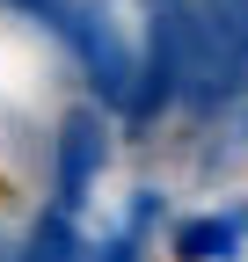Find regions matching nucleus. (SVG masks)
<instances>
[{"instance_id": "nucleus-1", "label": "nucleus", "mask_w": 248, "mask_h": 262, "mask_svg": "<svg viewBox=\"0 0 248 262\" xmlns=\"http://www.w3.org/2000/svg\"><path fill=\"white\" fill-rule=\"evenodd\" d=\"M58 37L73 44L80 73L95 80V95H102L110 110L132 102V88H139V58H132V44H124V29H117V15L102 8V0H73V15L58 22Z\"/></svg>"}, {"instance_id": "nucleus-2", "label": "nucleus", "mask_w": 248, "mask_h": 262, "mask_svg": "<svg viewBox=\"0 0 248 262\" xmlns=\"http://www.w3.org/2000/svg\"><path fill=\"white\" fill-rule=\"evenodd\" d=\"M102 110H73L66 124H58V204L66 211H80L88 204V182H95V168H102Z\"/></svg>"}, {"instance_id": "nucleus-3", "label": "nucleus", "mask_w": 248, "mask_h": 262, "mask_svg": "<svg viewBox=\"0 0 248 262\" xmlns=\"http://www.w3.org/2000/svg\"><path fill=\"white\" fill-rule=\"evenodd\" d=\"M241 248V219H182L175 226V262H226Z\"/></svg>"}, {"instance_id": "nucleus-4", "label": "nucleus", "mask_w": 248, "mask_h": 262, "mask_svg": "<svg viewBox=\"0 0 248 262\" xmlns=\"http://www.w3.org/2000/svg\"><path fill=\"white\" fill-rule=\"evenodd\" d=\"M15 262H80V233H73V211L58 204V211H44L37 226H29V241H22V255Z\"/></svg>"}, {"instance_id": "nucleus-5", "label": "nucleus", "mask_w": 248, "mask_h": 262, "mask_svg": "<svg viewBox=\"0 0 248 262\" xmlns=\"http://www.w3.org/2000/svg\"><path fill=\"white\" fill-rule=\"evenodd\" d=\"M8 8H22V15H37V22H51V29H58V22L73 15V0H8Z\"/></svg>"}, {"instance_id": "nucleus-6", "label": "nucleus", "mask_w": 248, "mask_h": 262, "mask_svg": "<svg viewBox=\"0 0 248 262\" xmlns=\"http://www.w3.org/2000/svg\"><path fill=\"white\" fill-rule=\"evenodd\" d=\"M139 233H146V226H124V233H117V241H110L95 262H139Z\"/></svg>"}]
</instances>
